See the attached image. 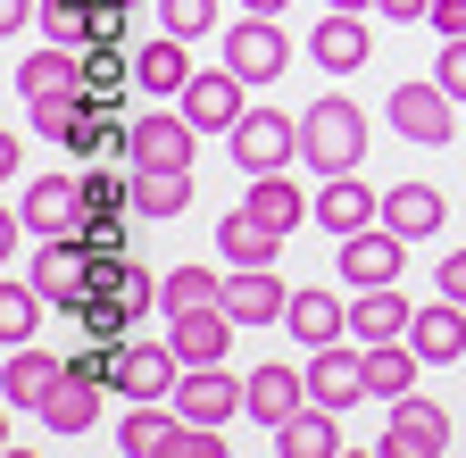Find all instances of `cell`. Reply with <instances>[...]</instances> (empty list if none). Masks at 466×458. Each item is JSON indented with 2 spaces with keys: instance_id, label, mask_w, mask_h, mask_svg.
<instances>
[{
  "instance_id": "cell-41",
  "label": "cell",
  "mask_w": 466,
  "mask_h": 458,
  "mask_svg": "<svg viewBox=\"0 0 466 458\" xmlns=\"http://www.w3.org/2000/svg\"><path fill=\"white\" fill-rule=\"evenodd\" d=\"M25 17H42V0H0V34H9V42H17Z\"/></svg>"
},
{
  "instance_id": "cell-16",
  "label": "cell",
  "mask_w": 466,
  "mask_h": 458,
  "mask_svg": "<svg viewBox=\"0 0 466 458\" xmlns=\"http://www.w3.org/2000/svg\"><path fill=\"white\" fill-rule=\"evenodd\" d=\"M84 176H34L25 184V234H84Z\"/></svg>"
},
{
  "instance_id": "cell-15",
  "label": "cell",
  "mask_w": 466,
  "mask_h": 458,
  "mask_svg": "<svg viewBox=\"0 0 466 458\" xmlns=\"http://www.w3.org/2000/svg\"><path fill=\"white\" fill-rule=\"evenodd\" d=\"M217 259H233V267H275L283 259V225L267 217V209H225L217 217Z\"/></svg>"
},
{
  "instance_id": "cell-22",
  "label": "cell",
  "mask_w": 466,
  "mask_h": 458,
  "mask_svg": "<svg viewBox=\"0 0 466 458\" xmlns=\"http://www.w3.org/2000/svg\"><path fill=\"white\" fill-rule=\"evenodd\" d=\"M283 333H291V341H309V351L341 341V333H350V309H341V292H325V283L291 292V309H283Z\"/></svg>"
},
{
  "instance_id": "cell-33",
  "label": "cell",
  "mask_w": 466,
  "mask_h": 458,
  "mask_svg": "<svg viewBox=\"0 0 466 458\" xmlns=\"http://www.w3.org/2000/svg\"><path fill=\"white\" fill-rule=\"evenodd\" d=\"M126 84H134V50H126V42H92V50H84V92L116 108V92H126Z\"/></svg>"
},
{
  "instance_id": "cell-12",
  "label": "cell",
  "mask_w": 466,
  "mask_h": 458,
  "mask_svg": "<svg viewBox=\"0 0 466 458\" xmlns=\"http://www.w3.org/2000/svg\"><path fill=\"white\" fill-rule=\"evenodd\" d=\"M67 383V359L58 351H42V341H17L9 351V367H0V400H9V409H50V392Z\"/></svg>"
},
{
  "instance_id": "cell-21",
  "label": "cell",
  "mask_w": 466,
  "mask_h": 458,
  "mask_svg": "<svg viewBox=\"0 0 466 458\" xmlns=\"http://www.w3.org/2000/svg\"><path fill=\"white\" fill-rule=\"evenodd\" d=\"M300 409H309V367H283V359H275V367H250V417H258L267 433H275L283 417H300Z\"/></svg>"
},
{
  "instance_id": "cell-38",
  "label": "cell",
  "mask_w": 466,
  "mask_h": 458,
  "mask_svg": "<svg viewBox=\"0 0 466 458\" xmlns=\"http://www.w3.org/2000/svg\"><path fill=\"white\" fill-rule=\"evenodd\" d=\"M433 76H441V92H450V100H466V34H450V42H441Z\"/></svg>"
},
{
  "instance_id": "cell-34",
  "label": "cell",
  "mask_w": 466,
  "mask_h": 458,
  "mask_svg": "<svg viewBox=\"0 0 466 458\" xmlns=\"http://www.w3.org/2000/svg\"><path fill=\"white\" fill-rule=\"evenodd\" d=\"M208 300H225V275H208V267H167V283H158V309L167 317L208 309Z\"/></svg>"
},
{
  "instance_id": "cell-36",
  "label": "cell",
  "mask_w": 466,
  "mask_h": 458,
  "mask_svg": "<svg viewBox=\"0 0 466 458\" xmlns=\"http://www.w3.org/2000/svg\"><path fill=\"white\" fill-rule=\"evenodd\" d=\"M158 25L200 42V34H217V0H158Z\"/></svg>"
},
{
  "instance_id": "cell-19",
  "label": "cell",
  "mask_w": 466,
  "mask_h": 458,
  "mask_svg": "<svg viewBox=\"0 0 466 458\" xmlns=\"http://www.w3.org/2000/svg\"><path fill=\"white\" fill-rule=\"evenodd\" d=\"M367 50H375V42H367L359 9H325V25L309 34V59H317L325 76H359V67H367Z\"/></svg>"
},
{
  "instance_id": "cell-25",
  "label": "cell",
  "mask_w": 466,
  "mask_h": 458,
  "mask_svg": "<svg viewBox=\"0 0 466 458\" xmlns=\"http://www.w3.org/2000/svg\"><path fill=\"white\" fill-rule=\"evenodd\" d=\"M359 351H367V400H408V392H417V341H359Z\"/></svg>"
},
{
  "instance_id": "cell-39",
  "label": "cell",
  "mask_w": 466,
  "mask_h": 458,
  "mask_svg": "<svg viewBox=\"0 0 466 458\" xmlns=\"http://www.w3.org/2000/svg\"><path fill=\"white\" fill-rule=\"evenodd\" d=\"M425 25H433L441 42H450V34H466V0H433V17H425Z\"/></svg>"
},
{
  "instance_id": "cell-9",
  "label": "cell",
  "mask_w": 466,
  "mask_h": 458,
  "mask_svg": "<svg viewBox=\"0 0 466 458\" xmlns=\"http://www.w3.org/2000/svg\"><path fill=\"white\" fill-rule=\"evenodd\" d=\"M192 150H200V126L184 108H150L126 134V167H192Z\"/></svg>"
},
{
  "instance_id": "cell-7",
  "label": "cell",
  "mask_w": 466,
  "mask_h": 458,
  "mask_svg": "<svg viewBox=\"0 0 466 458\" xmlns=\"http://www.w3.org/2000/svg\"><path fill=\"white\" fill-rule=\"evenodd\" d=\"M175 108H184V117L200 126V134H233V126H242L250 117V76H233V67H192V84H184V100H175Z\"/></svg>"
},
{
  "instance_id": "cell-26",
  "label": "cell",
  "mask_w": 466,
  "mask_h": 458,
  "mask_svg": "<svg viewBox=\"0 0 466 458\" xmlns=\"http://www.w3.org/2000/svg\"><path fill=\"white\" fill-rule=\"evenodd\" d=\"M441 217H450V200H441L433 184H391V192H383V225H391V234H408V242L441 234Z\"/></svg>"
},
{
  "instance_id": "cell-2",
  "label": "cell",
  "mask_w": 466,
  "mask_h": 458,
  "mask_svg": "<svg viewBox=\"0 0 466 458\" xmlns=\"http://www.w3.org/2000/svg\"><path fill=\"white\" fill-rule=\"evenodd\" d=\"M34 283H42L50 309L84 317V300L100 292V259H92V242H84V234H42V250H34Z\"/></svg>"
},
{
  "instance_id": "cell-44",
  "label": "cell",
  "mask_w": 466,
  "mask_h": 458,
  "mask_svg": "<svg viewBox=\"0 0 466 458\" xmlns=\"http://www.w3.org/2000/svg\"><path fill=\"white\" fill-rule=\"evenodd\" d=\"M325 9H375V0H325Z\"/></svg>"
},
{
  "instance_id": "cell-35",
  "label": "cell",
  "mask_w": 466,
  "mask_h": 458,
  "mask_svg": "<svg viewBox=\"0 0 466 458\" xmlns=\"http://www.w3.org/2000/svg\"><path fill=\"white\" fill-rule=\"evenodd\" d=\"M92 17H100V0H42V34L67 42V50L92 42Z\"/></svg>"
},
{
  "instance_id": "cell-10",
  "label": "cell",
  "mask_w": 466,
  "mask_h": 458,
  "mask_svg": "<svg viewBox=\"0 0 466 458\" xmlns=\"http://www.w3.org/2000/svg\"><path fill=\"white\" fill-rule=\"evenodd\" d=\"M450 450V409L441 400H391V425H383V458H441Z\"/></svg>"
},
{
  "instance_id": "cell-37",
  "label": "cell",
  "mask_w": 466,
  "mask_h": 458,
  "mask_svg": "<svg viewBox=\"0 0 466 458\" xmlns=\"http://www.w3.org/2000/svg\"><path fill=\"white\" fill-rule=\"evenodd\" d=\"M126 217H134V209H92V217H84L92 259H126Z\"/></svg>"
},
{
  "instance_id": "cell-23",
  "label": "cell",
  "mask_w": 466,
  "mask_h": 458,
  "mask_svg": "<svg viewBox=\"0 0 466 458\" xmlns=\"http://www.w3.org/2000/svg\"><path fill=\"white\" fill-rule=\"evenodd\" d=\"M275 450H283V458H341V409L309 400L300 417H283V425H275Z\"/></svg>"
},
{
  "instance_id": "cell-5",
  "label": "cell",
  "mask_w": 466,
  "mask_h": 458,
  "mask_svg": "<svg viewBox=\"0 0 466 458\" xmlns=\"http://www.w3.org/2000/svg\"><path fill=\"white\" fill-rule=\"evenodd\" d=\"M175 409H184V425H233V417H250V375L184 367V383H175Z\"/></svg>"
},
{
  "instance_id": "cell-43",
  "label": "cell",
  "mask_w": 466,
  "mask_h": 458,
  "mask_svg": "<svg viewBox=\"0 0 466 458\" xmlns=\"http://www.w3.org/2000/svg\"><path fill=\"white\" fill-rule=\"evenodd\" d=\"M242 9H250V17H275V9H291V0H242Z\"/></svg>"
},
{
  "instance_id": "cell-11",
  "label": "cell",
  "mask_w": 466,
  "mask_h": 458,
  "mask_svg": "<svg viewBox=\"0 0 466 458\" xmlns=\"http://www.w3.org/2000/svg\"><path fill=\"white\" fill-rule=\"evenodd\" d=\"M309 400H325V409H359L367 400V351L359 341H325V351H309Z\"/></svg>"
},
{
  "instance_id": "cell-6",
  "label": "cell",
  "mask_w": 466,
  "mask_h": 458,
  "mask_svg": "<svg viewBox=\"0 0 466 458\" xmlns=\"http://www.w3.org/2000/svg\"><path fill=\"white\" fill-rule=\"evenodd\" d=\"M225 67L250 76V84H275V76L291 67V34H283L275 17H250V9H242V17L225 25Z\"/></svg>"
},
{
  "instance_id": "cell-4",
  "label": "cell",
  "mask_w": 466,
  "mask_h": 458,
  "mask_svg": "<svg viewBox=\"0 0 466 458\" xmlns=\"http://www.w3.org/2000/svg\"><path fill=\"white\" fill-rule=\"evenodd\" d=\"M225 150H233L242 176H275V167L300 158V117H283V108H250V117L225 134Z\"/></svg>"
},
{
  "instance_id": "cell-13",
  "label": "cell",
  "mask_w": 466,
  "mask_h": 458,
  "mask_svg": "<svg viewBox=\"0 0 466 458\" xmlns=\"http://www.w3.org/2000/svg\"><path fill=\"white\" fill-rule=\"evenodd\" d=\"M233 333H242V317H233L225 300H208V309H184V317H167V341L184 351V367H225Z\"/></svg>"
},
{
  "instance_id": "cell-29",
  "label": "cell",
  "mask_w": 466,
  "mask_h": 458,
  "mask_svg": "<svg viewBox=\"0 0 466 458\" xmlns=\"http://www.w3.org/2000/svg\"><path fill=\"white\" fill-rule=\"evenodd\" d=\"M408 341L425 351V367H450V359H466V309H458V300H433V309H417Z\"/></svg>"
},
{
  "instance_id": "cell-32",
  "label": "cell",
  "mask_w": 466,
  "mask_h": 458,
  "mask_svg": "<svg viewBox=\"0 0 466 458\" xmlns=\"http://www.w3.org/2000/svg\"><path fill=\"white\" fill-rule=\"evenodd\" d=\"M42 283L34 275H9V283H0V341H9V351H17V341H34V325H42Z\"/></svg>"
},
{
  "instance_id": "cell-30",
  "label": "cell",
  "mask_w": 466,
  "mask_h": 458,
  "mask_svg": "<svg viewBox=\"0 0 466 458\" xmlns=\"http://www.w3.org/2000/svg\"><path fill=\"white\" fill-rule=\"evenodd\" d=\"M100 392H108V383H92V375H76V367H67V383L50 392V409H42V425H50L58 442H76V433H92V417H100Z\"/></svg>"
},
{
  "instance_id": "cell-14",
  "label": "cell",
  "mask_w": 466,
  "mask_h": 458,
  "mask_svg": "<svg viewBox=\"0 0 466 458\" xmlns=\"http://www.w3.org/2000/svg\"><path fill=\"white\" fill-rule=\"evenodd\" d=\"M408 267V234H391V225H359V234H341V275L359 283V292H375V283H391Z\"/></svg>"
},
{
  "instance_id": "cell-18",
  "label": "cell",
  "mask_w": 466,
  "mask_h": 458,
  "mask_svg": "<svg viewBox=\"0 0 466 458\" xmlns=\"http://www.w3.org/2000/svg\"><path fill=\"white\" fill-rule=\"evenodd\" d=\"M375 217H383V192H367V184H359V167L317 184V225H325L333 242H341V234H359V225H375Z\"/></svg>"
},
{
  "instance_id": "cell-28",
  "label": "cell",
  "mask_w": 466,
  "mask_h": 458,
  "mask_svg": "<svg viewBox=\"0 0 466 458\" xmlns=\"http://www.w3.org/2000/svg\"><path fill=\"white\" fill-rule=\"evenodd\" d=\"M408 325H417V309H408L391 283H375V292L350 300V341H400Z\"/></svg>"
},
{
  "instance_id": "cell-31",
  "label": "cell",
  "mask_w": 466,
  "mask_h": 458,
  "mask_svg": "<svg viewBox=\"0 0 466 458\" xmlns=\"http://www.w3.org/2000/svg\"><path fill=\"white\" fill-rule=\"evenodd\" d=\"M250 209H267L283 234H291V225L317 217V192H300V184H291V167H275V176H250Z\"/></svg>"
},
{
  "instance_id": "cell-3",
  "label": "cell",
  "mask_w": 466,
  "mask_h": 458,
  "mask_svg": "<svg viewBox=\"0 0 466 458\" xmlns=\"http://www.w3.org/2000/svg\"><path fill=\"white\" fill-rule=\"evenodd\" d=\"M383 117H391V134H400V142H425V150L458 142V100L441 92V76H417V84H400Z\"/></svg>"
},
{
  "instance_id": "cell-27",
  "label": "cell",
  "mask_w": 466,
  "mask_h": 458,
  "mask_svg": "<svg viewBox=\"0 0 466 458\" xmlns=\"http://www.w3.org/2000/svg\"><path fill=\"white\" fill-rule=\"evenodd\" d=\"M17 92H25V108H34V100H50V92H84V50H67V42L34 50V59L17 67Z\"/></svg>"
},
{
  "instance_id": "cell-42",
  "label": "cell",
  "mask_w": 466,
  "mask_h": 458,
  "mask_svg": "<svg viewBox=\"0 0 466 458\" xmlns=\"http://www.w3.org/2000/svg\"><path fill=\"white\" fill-rule=\"evenodd\" d=\"M383 17H400V25H417V17H433V0H375Z\"/></svg>"
},
{
  "instance_id": "cell-20",
  "label": "cell",
  "mask_w": 466,
  "mask_h": 458,
  "mask_svg": "<svg viewBox=\"0 0 466 458\" xmlns=\"http://www.w3.org/2000/svg\"><path fill=\"white\" fill-rule=\"evenodd\" d=\"M225 309L242 317V325H283L291 292H283L275 267H233V275H225Z\"/></svg>"
},
{
  "instance_id": "cell-40",
  "label": "cell",
  "mask_w": 466,
  "mask_h": 458,
  "mask_svg": "<svg viewBox=\"0 0 466 458\" xmlns=\"http://www.w3.org/2000/svg\"><path fill=\"white\" fill-rule=\"evenodd\" d=\"M441 300H458V309H466V250H450V259H441Z\"/></svg>"
},
{
  "instance_id": "cell-24",
  "label": "cell",
  "mask_w": 466,
  "mask_h": 458,
  "mask_svg": "<svg viewBox=\"0 0 466 458\" xmlns=\"http://www.w3.org/2000/svg\"><path fill=\"white\" fill-rule=\"evenodd\" d=\"M126 176H134V217H150V225L192 209V167H126Z\"/></svg>"
},
{
  "instance_id": "cell-17",
  "label": "cell",
  "mask_w": 466,
  "mask_h": 458,
  "mask_svg": "<svg viewBox=\"0 0 466 458\" xmlns=\"http://www.w3.org/2000/svg\"><path fill=\"white\" fill-rule=\"evenodd\" d=\"M134 84L150 92V100H184V84H192V59H184V34H150V42H134Z\"/></svg>"
},
{
  "instance_id": "cell-8",
  "label": "cell",
  "mask_w": 466,
  "mask_h": 458,
  "mask_svg": "<svg viewBox=\"0 0 466 458\" xmlns=\"http://www.w3.org/2000/svg\"><path fill=\"white\" fill-rule=\"evenodd\" d=\"M175 383H184V351L175 341H126L116 351V400H175Z\"/></svg>"
},
{
  "instance_id": "cell-1",
  "label": "cell",
  "mask_w": 466,
  "mask_h": 458,
  "mask_svg": "<svg viewBox=\"0 0 466 458\" xmlns=\"http://www.w3.org/2000/svg\"><path fill=\"white\" fill-rule=\"evenodd\" d=\"M300 158L317 167V176H350V167L367 158V108L341 100V92L309 100L300 108Z\"/></svg>"
}]
</instances>
